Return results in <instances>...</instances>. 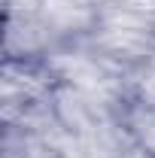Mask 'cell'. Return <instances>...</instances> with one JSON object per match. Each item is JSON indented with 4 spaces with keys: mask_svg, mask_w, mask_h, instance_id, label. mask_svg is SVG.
I'll return each mask as SVG.
<instances>
[{
    "mask_svg": "<svg viewBox=\"0 0 155 158\" xmlns=\"http://www.w3.org/2000/svg\"><path fill=\"white\" fill-rule=\"evenodd\" d=\"M52 113H55V122H58L67 134H73V137L94 131V122H97L94 103H91V98L85 91H79V88H61V91H55Z\"/></svg>",
    "mask_w": 155,
    "mask_h": 158,
    "instance_id": "1",
    "label": "cell"
},
{
    "mask_svg": "<svg viewBox=\"0 0 155 158\" xmlns=\"http://www.w3.org/2000/svg\"><path fill=\"white\" fill-rule=\"evenodd\" d=\"M125 131H128L131 143H137L140 149H146L155 158V103L134 100L125 116Z\"/></svg>",
    "mask_w": 155,
    "mask_h": 158,
    "instance_id": "2",
    "label": "cell"
}]
</instances>
